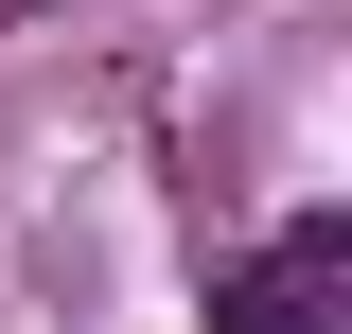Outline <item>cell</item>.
<instances>
[{
    "mask_svg": "<svg viewBox=\"0 0 352 334\" xmlns=\"http://www.w3.org/2000/svg\"><path fill=\"white\" fill-rule=\"evenodd\" d=\"M212 334H352V211L264 229V247L212 282Z\"/></svg>",
    "mask_w": 352,
    "mask_h": 334,
    "instance_id": "cell-1",
    "label": "cell"
}]
</instances>
